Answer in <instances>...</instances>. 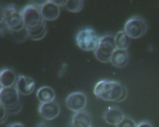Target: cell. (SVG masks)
<instances>
[{
	"label": "cell",
	"mask_w": 159,
	"mask_h": 127,
	"mask_svg": "<svg viewBox=\"0 0 159 127\" xmlns=\"http://www.w3.org/2000/svg\"><path fill=\"white\" fill-rule=\"evenodd\" d=\"M94 94L98 98L103 100L119 102L126 99L127 90L126 87L120 83L102 80L94 87Z\"/></svg>",
	"instance_id": "cell-1"
},
{
	"label": "cell",
	"mask_w": 159,
	"mask_h": 127,
	"mask_svg": "<svg viewBox=\"0 0 159 127\" xmlns=\"http://www.w3.org/2000/svg\"><path fill=\"white\" fill-rule=\"evenodd\" d=\"M100 38L95 30L91 28H86L77 33L75 40L77 45L81 49L91 51L96 50Z\"/></svg>",
	"instance_id": "cell-2"
},
{
	"label": "cell",
	"mask_w": 159,
	"mask_h": 127,
	"mask_svg": "<svg viewBox=\"0 0 159 127\" xmlns=\"http://www.w3.org/2000/svg\"><path fill=\"white\" fill-rule=\"evenodd\" d=\"M115 37L107 35L100 39L95 50V55L97 59L103 63L111 61L113 53L117 49Z\"/></svg>",
	"instance_id": "cell-3"
},
{
	"label": "cell",
	"mask_w": 159,
	"mask_h": 127,
	"mask_svg": "<svg viewBox=\"0 0 159 127\" xmlns=\"http://www.w3.org/2000/svg\"><path fill=\"white\" fill-rule=\"evenodd\" d=\"M4 21L10 32L20 30L25 27L21 13L13 6H9L4 8Z\"/></svg>",
	"instance_id": "cell-4"
},
{
	"label": "cell",
	"mask_w": 159,
	"mask_h": 127,
	"mask_svg": "<svg viewBox=\"0 0 159 127\" xmlns=\"http://www.w3.org/2000/svg\"><path fill=\"white\" fill-rule=\"evenodd\" d=\"M25 26L27 30L38 26L43 20L40 11L34 5H28L21 12Z\"/></svg>",
	"instance_id": "cell-5"
},
{
	"label": "cell",
	"mask_w": 159,
	"mask_h": 127,
	"mask_svg": "<svg viewBox=\"0 0 159 127\" xmlns=\"http://www.w3.org/2000/svg\"><path fill=\"white\" fill-rule=\"evenodd\" d=\"M124 29V31L130 38H137L142 37L146 33L147 26L143 18L139 16H134L127 21Z\"/></svg>",
	"instance_id": "cell-6"
},
{
	"label": "cell",
	"mask_w": 159,
	"mask_h": 127,
	"mask_svg": "<svg viewBox=\"0 0 159 127\" xmlns=\"http://www.w3.org/2000/svg\"><path fill=\"white\" fill-rule=\"evenodd\" d=\"M87 98L81 92H76L69 94L67 97L66 103L70 110L77 112L83 110L87 103Z\"/></svg>",
	"instance_id": "cell-7"
},
{
	"label": "cell",
	"mask_w": 159,
	"mask_h": 127,
	"mask_svg": "<svg viewBox=\"0 0 159 127\" xmlns=\"http://www.w3.org/2000/svg\"><path fill=\"white\" fill-rule=\"evenodd\" d=\"M19 92L16 87H2L0 92L1 104L6 108L16 104L19 100Z\"/></svg>",
	"instance_id": "cell-8"
},
{
	"label": "cell",
	"mask_w": 159,
	"mask_h": 127,
	"mask_svg": "<svg viewBox=\"0 0 159 127\" xmlns=\"http://www.w3.org/2000/svg\"><path fill=\"white\" fill-rule=\"evenodd\" d=\"M40 114L43 118L51 120L57 118L60 112V108L58 103L54 101L46 103H41L39 108Z\"/></svg>",
	"instance_id": "cell-9"
},
{
	"label": "cell",
	"mask_w": 159,
	"mask_h": 127,
	"mask_svg": "<svg viewBox=\"0 0 159 127\" xmlns=\"http://www.w3.org/2000/svg\"><path fill=\"white\" fill-rule=\"evenodd\" d=\"M35 87V82L31 77L20 75L18 78L16 83V88L18 91L24 95L31 94Z\"/></svg>",
	"instance_id": "cell-10"
},
{
	"label": "cell",
	"mask_w": 159,
	"mask_h": 127,
	"mask_svg": "<svg viewBox=\"0 0 159 127\" xmlns=\"http://www.w3.org/2000/svg\"><path fill=\"white\" fill-rule=\"evenodd\" d=\"M59 7L51 1H48L41 7L40 11L42 18L44 20L48 21L56 20L60 13Z\"/></svg>",
	"instance_id": "cell-11"
},
{
	"label": "cell",
	"mask_w": 159,
	"mask_h": 127,
	"mask_svg": "<svg viewBox=\"0 0 159 127\" xmlns=\"http://www.w3.org/2000/svg\"><path fill=\"white\" fill-rule=\"evenodd\" d=\"M72 125L75 127H91V116L84 110L76 112L73 116Z\"/></svg>",
	"instance_id": "cell-12"
},
{
	"label": "cell",
	"mask_w": 159,
	"mask_h": 127,
	"mask_svg": "<svg viewBox=\"0 0 159 127\" xmlns=\"http://www.w3.org/2000/svg\"><path fill=\"white\" fill-rule=\"evenodd\" d=\"M124 116L123 112L120 109L116 107H111L106 112L104 118L107 124L116 126Z\"/></svg>",
	"instance_id": "cell-13"
},
{
	"label": "cell",
	"mask_w": 159,
	"mask_h": 127,
	"mask_svg": "<svg viewBox=\"0 0 159 127\" xmlns=\"http://www.w3.org/2000/svg\"><path fill=\"white\" fill-rule=\"evenodd\" d=\"M129 60V54L126 50L117 49L112 56L111 61L114 66L121 68L127 64Z\"/></svg>",
	"instance_id": "cell-14"
},
{
	"label": "cell",
	"mask_w": 159,
	"mask_h": 127,
	"mask_svg": "<svg viewBox=\"0 0 159 127\" xmlns=\"http://www.w3.org/2000/svg\"><path fill=\"white\" fill-rule=\"evenodd\" d=\"M37 96L41 103H46L54 101L56 94L52 88L44 86L41 87L38 90Z\"/></svg>",
	"instance_id": "cell-15"
},
{
	"label": "cell",
	"mask_w": 159,
	"mask_h": 127,
	"mask_svg": "<svg viewBox=\"0 0 159 127\" xmlns=\"http://www.w3.org/2000/svg\"><path fill=\"white\" fill-rule=\"evenodd\" d=\"M16 81V75L11 69H4L0 74V84L2 87L12 86Z\"/></svg>",
	"instance_id": "cell-16"
},
{
	"label": "cell",
	"mask_w": 159,
	"mask_h": 127,
	"mask_svg": "<svg viewBox=\"0 0 159 127\" xmlns=\"http://www.w3.org/2000/svg\"><path fill=\"white\" fill-rule=\"evenodd\" d=\"M28 31L29 37L31 40L35 41L42 40L45 37L47 32L44 20L38 26Z\"/></svg>",
	"instance_id": "cell-17"
},
{
	"label": "cell",
	"mask_w": 159,
	"mask_h": 127,
	"mask_svg": "<svg viewBox=\"0 0 159 127\" xmlns=\"http://www.w3.org/2000/svg\"><path fill=\"white\" fill-rule=\"evenodd\" d=\"M130 38L125 31H119L115 37V41L117 49L126 50L130 45Z\"/></svg>",
	"instance_id": "cell-18"
},
{
	"label": "cell",
	"mask_w": 159,
	"mask_h": 127,
	"mask_svg": "<svg viewBox=\"0 0 159 127\" xmlns=\"http://www.w3.org/2000/svg\"><path fill=\"white\" fill-rule=\"evenodd\" d=\"M11 32L14 40L18 43H23L29 37L28 31L26 27L20 30Z\"/></svg>",
	"instance_id": "cell-19"
},
{
	"label": "cell",
	"mask_w": 159,
	"mask_h": 127,
	"mask_svg": "<svg viewBox=\"0 0 159 127\" xmlns=\"http://www.w3.org/2000/svg\"><path fill=\"white\" fill-rule=\"evenodd\" d=\"M83 1H68L65 7L69 11L78 12L80 11L83 8Z\"/></svg>",
	"instance_id": "cell-20"
},
{
	"label": "cell",
	"mask_w": 159,
	"mask_h": 127,
	"mask_svg": "<svg viewBox=\"0 0 159 127\" xmlns=\"http://www.w3.org/2000/svg\"><path fill=\"white\" fill-rule=\"evenodd\" d=\"M135 122L127 116H124L123 119L117 125L116 127H137Z\"/></svg>",
	"instance_id": "cell-21"
},
{
	"label": "cell",
	"mask_w": 159,
	"mask_h": 127,
	"mask_svg": "<svg viewBox=\"0 0 159 127\" xmlns=\"http://www.w3.org/2000/svg\"><path fill=\"white\" fill-rule=\"evenodd\" d=\"M22 104L19 100L16 104L10 107L6 108L7 111L10 114L16 115L19 113L22 109Z\"/></svg>",
	"instance_id": "cell-22"
},
{
	"label": "cell",
	"mask_w": 159,
	"mask_h": 127,
	"mask_svg": "<svg viewBox=\"0 0 159 127\" xmlns=\"http://www.w3.org/2000/svg\"><path fill=\"white\" fill-rule=\"evenodd\" d=\"M7 110L6 107L1 104V124L6 122L7 118Z\"/></svg>",
	"instance_id": "cell-23"
},
{
	"label": "cell",
	"mask_w": 159,
	"mask_h": 127,
	"mask_svg": "<svg viewBox=\"0 0 159 127\" xmlns=\"http://www.w3.org/2000/svg\"><path fill=\"white\" fill-rule=\"evenodd\" d=\"M38 127H56L51 122L48 121H43L41 122Z\"/></svg>",
	"instance_id": "cell-24"
},
{
	"label": "cell",
	"mask_w": 159,
	"mask_h": 127,
	"mask_svg": "<svg viewBox=\"0 0 159 127\" xmlns=\"http://www.w3.org/2000/svg\"><path fill=\"white\" fill-rule=\"evenodd\" d=\"M137 127H154L150 122L147 121H143L139 123Z\"/></svg>",
	"instance_id": "cell-25"
},
{
	"label": "cell",
	"mask_w": 159,
	"mask_h": 127,
	"mask_svg": "<svg viewBox=\"0 0 159 127\" xmlns=\"http://www.w3.org/2000/svg\"><path fill=\"white\" fill-rule=\"evenodd\" d=\"M56 6L60 7L65 6L68 1H51Z\"/></svg>",
	"instance_id": "cell-26"
},
{
	"label": "cell",
	"mask_w": 159,
	"mask_h": 127,
	"mask_svg": "<svg viewBox=\"0 0 159 127\" xmlns=\"http://www.w3.org/2000/svg\"><path fill=\"white\" fill-rule=\"evenodd\" d=\"M48 1H31V2L34 4V5L41 7H42Z\"/></svg>",
	"instance_id": "cell-27"
},
{
	"label": "cell",
	"mask_w": 159,
	"mask_h": 127,
	"mask_svg": "<svg viewBox=\"0 0 159 127\" xmlns=\"http://www.w3.org/2000/svg\"><path fill=\"white\" fill-rule=\"evenodd\" d=\"M7 127H26L22 124L20 123H14L9 125Z\"/></svg>",
	"instance_id": "cell-28"
},
{
	"label": "cell",
	"mask_w": 159,
	"mask_h": 127,
	"mask_svg": "<svg viewBox=\"0 0 159 127\" xmlns=\"http://www.w3.org/2000/svg\"><path fill=\"white\" fill-rule=\"evenodd\" d=\"M70 127H74L73 125H71Z\"/></svg>",
	"instance_id": "cell-29"
}]
</instances>
